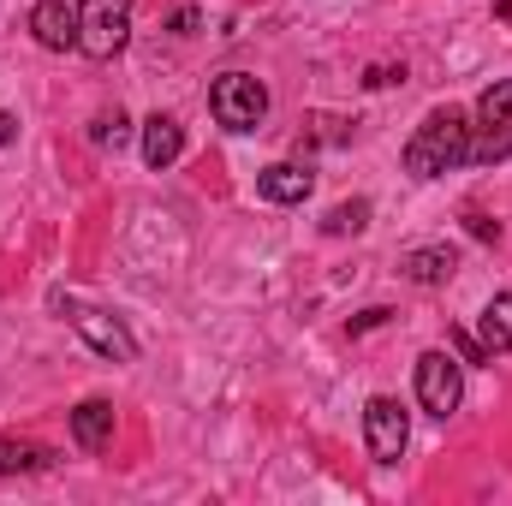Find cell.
<instances>
[{"mask_svg": "<svg viewBox=\"0 0 512 506\" xmlns=\"http://www.w3.org/2000/svg\"><path fill=\"white\" fill-rule=\"evenodd\" d=\"M185 155V131H179V120H167V114H155L149 126H143V161L161 173V167H173Z\"/></svg>", "mask_w": 512, "mask_h": 506, "instance_id": "cell-13", "label": "cell"}, {"mask_svg": "<svg viewBox=\"0 0 512 506\" xmlns=\"http://www.w3.org/2000/svg\"><path fill=\"white\" fill-rule=\"evenodd\" d=\"M310 185H316V173H310V167H298V161H274V167H262V173H256V191H262L268 203H304V197H310Z\"/></svg>", "mask_w": 512, "mask_h": 506, "instance_id": "cell-9", "label": "cell"}, {"mask_svg": "<svg viewBox=\"0 0 512 506\" xmlns=\"http://www.w3.org/2000/svg\"><path fill=\"white\" fill-rule=\"evenodd\" d=\"M48 447H30V441H0V477H18V471H48Z\"/></svg>", "mask_w": 512, "mask_h": 506, "instance_id": "cell-14", "label": "cell"}, {"mask_svg": "<svg viewBox=\"0 0 512 506\" xmlns=\"http://www.w3.org/2000/svg\"><path fill=\"white\" fill-rule=\"evenodd\" d=\"M447 340H453V352H459V364H489V352H483V340H477V334H465V328H453Z\"/></svg>", "mask_w": 512, "mask_h": 506, "instance_id": "cell-17", "label": "cell"}, {"mask_svg": "<svg viewBox=\"0 0 512 506\" xmlns=\"http://www.w3.org/2000/svg\"><path fill=\"white\" fill-rule=\"evenodd\" d=\"M173 30L191 36V30H197V6H179V12H173Z\"/></svg>", "mask_w": 512, "mask_h": 506, "instance_id": "cell-20", "label": "cell"}, {"mask_svg": "<svg viewBox=\"0 0 512 506\" xmlns=\"http://www.w3.org/2000/svg\"><path fill=\"white\" fill-rule=\"evenodd\" d=\"M12 137H18V120H12V114H6V108H0V149H6V143H12Z\"/></svg>", "mask_w": 512, "mask_h": 506, "instance_id": "cell-21", "label": "cell"}, {"mask_svg": "<svg viewBox=\"0 0 512 506\" xmlns=\"http://www.w3.org/2000/svg\"><path fill=\"white\" fill-rule=\"evenodd\" d=\"M30 36H36L42 48H54V54L78 48V6H66V0H36V6H30Z\"/></svg>", "mask_w": 512, "mask_h": 506, "instance_id": "cell-8", "label": "cell"}, {"mask_svg": "<svg viewBox=\"0 0 512 506\" xmlns=\"http://www.w3.org/2000/svg\"><path fill=\"white\" fill-rule=\"evenodd\" d=\"M495 12H501V18L512 24V0H495Z\"/></svg>", "mask_w": 512, "mask_h": 506, "instance_id": "cell-22", "label": "cell"}, {"mask_svg": "<svg viewBox=\"0 0 512 506\" xmlns=\"http://www.w3.org/2000/svg\"><path fill=\"white\" fill-rule=\"evenodd\" d=\"M54 310L78 328V340H84L90 352H102V358H114V364H131V358H137V340H131V328L120 316H108V310H96V304H78V298H66V292H54Z\"/></svg>", "mask_w": 512, "mask_h": 506, "instance_id": "cell-3", "label": "cell"}, {"mask_svg": "<svg viewBox=\"0 0 512 506\" xmlns=\"http://www.w3.org/2000/svg\"><path fill=\"white\" fill-rule=\"evenodd\" d=\"M405 441H411V423H405L399 399L376 393V399L364 405V447H370V459H376V465H399Z\"/></svg>", "mask_w": 512, "mask_h": 506, "instance_id": "cell-7", "label": "cell"}, {"mask_svg": "<svg viewBox=\"0 0 512 506\" xmlns=\"http://www.w3.org/2000/svg\"><path fill=\"white\" fill-rule=\"evenodd\" d=\"M417 399H423L429 417L447 423L459 411V399H465V364L453 352H423L417 358Z\"/></svg>", "mask_w": 512, "mask_h": 506, "instance_id": "cell-6", "label": "cell"}, {"mask_svg": "<svg viewBox=\"0 0 512 506\" xmlns=\"http://www.w3.org/2000/svg\"><path fill=\"white\" fill-rule=\"evenodd\" d=\"M459 161H471V120H465L459 108H435L423 126L411 131V143H405V173L441 179V173H453Z\"/></svg>", "mask_w": 512, "mask_h": 506, "instance_id": "cell-1", "label": "cell"}, {"mask_svg": "<svg viewBox=\"0 0 512 506\" xmlns=\"http://www.w3.org/2000/svg\"><path fill=\"white\" fill-rule=\"evenodd\" d=\"M477 340H483L489 364L512 352V292H495V298L483 304V316H477Z\"/></svg>", "mask_w": 512, "mask_h": 506, "instance_id": "cell-11", "label": "cell"}, {"mask_svg": "<svg viewBox=\"0 0 512 506\" xmlns=\"http://www.w3.org/2000/svg\"><path fill=\"white\" fill-rule=\"evenodd\" d=\"M465 227H471V233H477V239H501V227H495V221H489V215H465Z\"/></svg>", "mask_w": 512, "mask_h": 506, "instance_id": "cell-18", "label": "cell"}, {"mask_svg": "<svg viewBox=\"0 0 512 506\" xmlns=\"http://www.w3.org/2000/svg\"><path fill=\"white\" fill-rule=\"evenodd\" d=\"M370 227V203H340L328 215V233H364Z\"/></svg>", "mask_w": 512, "mask_h": 506, "instance_id": "cell-15", "label": "cell"}, {"mask_svg": "<svg viewBox=\"0 0 512 506\" xmlns=\"http://www.w3.org/2000/svg\"><path fill=\"white\" fill-rule=\"evenodd\" d=\"M90 137H96V143H102V149H108V143H114V149H120V143H126V137H131L126 114H120V108H114V114H102V120H96V131H90Z\"/></svg>", "mask_w": 512, "mask_h": 506, "instance_id": "cell-16", "label": "cell"}, {"mask_svg": "<svg viewBox=\"0 0 512 506\" xmlns=\"http://www.w3.org/2000/svg\"><path fill=\"white\" fill-rule=\"evenodd\" d=\"M72 435H78L84 453H108V441H114V405L108 399H84L72 411Z\"/></svg>", "mask_w": 512, "mask_h": 506, "instance_id": "cell-12", "label": "cell"}, {"mask_svg": "<svg viewBox=\"0 0 512 506\" xmlns=\"http://www.w3.org/2000/svg\"><path fill=\"white\" fill-rule=\"evenodd\" d=\"M512 155V78L489 84L483 102H477V126H471V161L495 167Z\"/></svg>", "mask_w": 512, "mask_h": 506, "instance_id": "cell-5", "label": "cell"}, {"mask_svg": "<svg viewBox=\"0 0 512 506\" xmlns=\"http://www.w3.org/2000/svg\"><path fill=\"white\" fill-rule=\"evenodd\" d=\"M209 114H215L227 131H256L262 114H268L262 78H251V72H221V78L209 84Z\"/></svg>", "mask_w": 512, "mask_h": 506, "instance_id": "cell-4", "label": "cell"}, {"mask_svg": "<svg viewBox=\"0 0 512 506\" xmlns=\"http://www.w3.org/2000/svg\"><path fill=\"white\" fill-rule=\"evenodd\" d=\"M453 268H459V256L447 251V245H417V251L399 256V274H405V280H417V286H447V280H453Z\"/></svg>", "mask_w": 512, "mask_h": 506, "instance_id": "cell-10", "label": "cell"}, {"mask_svg": "<svg viewBox=\"0 0 512 506\" xmlns=\"http://www.w3.org/2000/svg\"><path fill=\"white\" fill-rule=\"evenodd\" d=\"M387 310H364V316H352V334H370V328H382Z\"/></svg>", "mask_w": 512, "mask_h": 506, "instance_id": "cell-19", "label": "cell"}, {"mask_svg": "<svg viewBox=\"0 0 512 506\" xmlns=\"http://www.w3.org/2000/svg\"><path fill=\"white\" fill-rule=\"evenodd\" d=\"M131 12L137 0H78V54L114 60L131 42Z\"/></svg>", "mask_w": 512, "mask_h": 506, "instance_id": "cell-2", "label": "cell"}]
</instances>
